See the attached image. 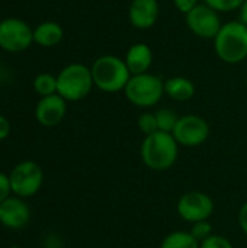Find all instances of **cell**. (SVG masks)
<instances>
[{
	"instance_id": "obj_20",
	"label": "cell",
	"mask_w": 247,
	"mask_h": 248,
	"mask_svg": "<svg viewBox=\"0 0 247 248\" xmlns=\"http://www.w3.org/2000/svg\"><path fill=\"white\" fill-rule=\"evenodd\" d=\"M243 1L245 0H204V3L215 12H233L236 9H240Z\"/></svg>"
},
{
	"instance_id": "obj_28",
	"label": "cell",
	"mask_w": 247,
	"mask_h": 248,
	"mask_svg": "<svg viewBox=\"0 0 247 248\" xmlns=\"http://www.w3.org/2000/svg\"><path fill=\"white\" fill-rule=\"evenodd\" d=\"M239 20L242 23H245L247 26V0L243 1V4L240 6V15H239Z\"/></svg>"
},
{
	"instance_id": "obj_5",
	"label": "cell",
	"mask_w": 247,
	"mask_h": 248,
	"mask_svg": "<svg viewBox=\"0 0 247 248\" xmlns=\"http://www.w3.org/2000/svg\"><path fill=\"white\" fill-rule=\"evenodd\" d=\"M125 97L138 108H150L160 102L165 94V81L150 73L131 76L125 89Z\"/></svg>"
},
{
	"instance_id": "obj_2",
	"label": "cell",
	"mask_w": 247,
	"mask_h": 248,
	"mask_svg": "<svg viewBox=\"0 0 247 248\" xmlns=\"http://www.w3.org/2000/svg\"><path fill=\"white\" fill-rule=\"evenodd\" d=\"M217 57L227 64H237L247 58V26L237 22H227L214 38Z\"/></svg>"
},
{
	"instance_id": "obj_29",
	"label": "cell",
	"mask_w": 247,
	"mask_h": 248,
	"mask_svg": "<svg viewBox=\"0 0 247 248\" xmlns=\"http://www.w3.org/2000/svg\"><path fill=\"white\" fill-rule=\"evenodd\" d=\"M12 248H19V247H12Z\"/></svg>"
},
{
	"instance_id": "obj_24",
	"label": "cell",
	"mask_w": 247,
	"mask_h": 248,
	"mask_svg": "<svg viewBox=\"0 0 247 248\" xmlns=\"http://www.w3.org/2000/svg\"><path fill=\"white\" fill-rule=\"evenodd\" d=\"M10 192H12L10 179L4 173H0V203L4 202L6 199H9Z\"/></svg>"
},
{
	"instance_id": "obj_4",
	"label": "cell",
	"mask_w": 247,
	"mask_h": 248,
	"mask_svg": "<svg viewBox=\"0 0 247 248\" xmlns=\"http://www.w3.org/2000/svg\"><path fill=\"white\" fill-rule=\"evenodd\" d=\"M93 86L90 68L80 62L66 65L57 76V93L67 102L84 99Z\"/></svg>"
},
{
	"instance_id": "obj_16",
	"label": "cell",
	"mask_w": 247,
	"mask_h": 248,
	"mask_svg": "<svg viewBox=\"0 0 247 248\" xmlns=\"http://www.w3.org/2000/svg\"><path fill=\"white\" fill-rule=\"evenodd\" d=\"M165 93L176 102H186L194 97L195 86L186 77H170L165 81Z\"/></svg>"
},
{
	"instance_id": "obj_11",
	"label": "cell",
	"mask_w": 247,
	"mask_h": 248,
	"mask_svg": "<svg viewBox=\"0 0 247 248\" xmlns=\"http://www.w3.org/2000/svg\"><path fill=\"white\" fill-rule=\"evenodd\" d=\"M67 100L63 99L58 93L41 97L35 109V118L42 126H55L58 125L67 112Z\"/></svg>"
},
{
	"instance_id": "obj_19",
	"label": "cell",
	"mask_w": 247,
	"mask_h": 248,
	"mask_svg": "<svg viewBox=\"0 0 247 248\" xmlns=\"http://www.w3.org/2000/svg\"><path fill=\"white\" fill-rule=\"evenodd\" d=\"M156 119H157V128H159V131L172 134V131H173V128H175L179 116L172 109H160V110L156 112Z\"/></svg>"
},
{
	"instance_id": "obj_6",
	"label": "cell",
	"mask_w": 247,
	"mask_h": 248,
	"mask_svg": "<svg viewBox=\"0 0 247 248\" xmlns=\"http://www.w3.org/2000/svg\"><path fill=\"white\" fill-rule=\"evenodd\" d=\"M33 42V29L19 17L0 20V48L7 52H22Z\"/></svg>"
},
{
	"instance_id": "obj_23",
	"label": "cell",
	"mask_w": 247,
	"mask_h": 248,
	"mask_svg": "<svg viewBox=\"0 0 247 248\" xmlns=\"http://www.w3.org/2000/svg\"><path fill=\"white\" fill-rule=\"evenodd\" d=\"M199 248H233L231 243L226 238V237H221V235H211L208 237L207 240H204L201 243Z\"/></svg>"
},
{
	"instance_id": "obj_13",
	"label": "cell",
	"mask_w": 247,
	"mask_h": 248,
	"mask_svg": "<svg viewBox=\"0 0 247 248\" xmlns=\"http://www.w3.org/2000/svg\"><path fill=\"white\" fill-rule=\"evenodd\" d=\"M130 22L137 29L151 28L159 17L157 0H132L128 10Z\"/></svg>"
},
{
	"instance_id": "obj_21",
	"label": "cell",
	"mask_w": 247,
	"mask_h": 248,
	"mask_svg": "<svg viewBox=\"0 0 247 248\" xmlns=\"http://www.w3.org/2000/svg\"><path fill=\"white\" fill-rule=\"evenodd\" d=\"M138 128L141 129V132L147 135L150 134H154L156 131H159L157 128V119H156V113H143L140 118H138Z\"/></svg>"
},
{
	"instance_id": "obj_15",
	"label": "cell",
	"mask_w": 247,
	"mask_h": 248,
	"mask_svg": "<svg viewBox=\"0 0 247 248\" xmlns=\"http://www.w3.org/2000/svg\"><path fill=\"white\" fill-rule=\"evenodd\" d=\"M64 36L63 28L52 20H45L33 29V42L44 48L55 46Z\"/></svg>"
},
{
	"instance_id": "obj_9",
	"label": "cell",
	"mask_w": 247,
	"mask_h": 248,
	"mask_svg": "<svg viewBox=\"0 0 247 248\" xmlns=\"http://www.w3.org/2000/svg\"><path fill=\"white\" fill-rule=\"evenodd\" d=\"M186 25L192 33L204 39H214L223 26L218 12L205 3H199L186 15Z\"/></svg>"
},
{
	"instance_id": "obj_26",
	"label": "cell",
	"mask_w": 247,
	"mask_h": 248,
	"mask_svg": "<svg viewBox=\"0 0 247 248\" xmlns=\"http://www.w3.org/2000/svg\"><path fill=\"white\" fill-rule=\"evenodd\" d=\"M9 134H10V124L3 115H0V141L7 138Z\"/></svg>"
},
{
	"instance_id": "obj_10",
	"label": "cell",
	"mask_w": 247,
	"mask_h": 248,
	"mask_svg": "<svg viewBox=\"0 0 247 248\" xmlns=\"http://www.w3.org/2000/svg\"><path fill=\"white\" fill-rule=\"evenodd\" d=\"M214 212L213 199L202 192L194 190L185 193L178 202V214L182 219L188 222H199L207 221Z\"/></svg>"
},
{
	"instance_id": "obj_7",
	"label": "cell",
	"mask_w": 247,
	"mask_h": 248,
	"mask_svg": "<svg viewBox=\"0 0 247 248\" xmlns=\"http://www.w3.org/2000/svg\"><path fill=\"white\" fill-rule=\"evenodd\" d=\"M9 179L12 192L17 198H29L41 189L44 182V173L36 163L23 161L12 170Z\"/></svg>"
},
{
	"instance_id": "obj_12",
	"label": "cell",
	"mask_w": 247,
	"mask_h": 248,
	"mask_svg": "<svg viewBox=\"0 0 247 248\" xmlns=\"http://www.w3.org/2000/svg\"><path fill=\"white\" fill-rule=\"evenodd\" d=\"M29 206L20 198H9L0 203V222L7 228H23L29 222Z\"/></svg>"
},
{
	"instance_id": "obj_25",
	"label": "cell",
	"mask_w": 247,
	"mask_h": 248,
	"mask_svg": "<svg viewBox=\"0 0 247 248\" xmlns=\"http://www.w3.org/2000/svg\"><path fill=\"white\" fill-rule=\"evenodd\" d=\"M173 3L178 7V10L185 15H188L194 7H197L199 4L198 0H173Z\"/></svg>"
},
{
	"instance_id": "obj_27",
	"label": "cell",
	"mask_w": 247,
	"mask_h": 248,
	"mask_svg": "<svg viewBox=\"0 0 247 248\" xmlns=\"http://www.w3.org/2000/svg\"><path fill=\"white\" fill-rule=\"evenodd\" d=\"M239 224H240V228L243 230V232L247 235V202L240 208V212H239Z\"/></svg>"
},
{
	"instance_id": "obj_1",
	"label": "cell",
	"mask_w": 247,
	"mask_h": 248,
	"mask_svg": "<svg viewBox=\"0 0 247 248\" xmlns=\"http://www.w3.org/2000/svg\"><path fill=\"white\" fill-rule=\"evenodd\" d=\"M178 142L172 134L156 131L146 137L141 144V158L144 164L156 171L170 169L178 160Z\"/></svg>"
},
{
	"instance_id": "obj_3",
	"label": "cell",
	"mask_w": 247,
	"mask_h": 248,
	"mask_svg": "<svg viewBox=\"0 0 247 248\" xmlns=\"http://www.w3.org/2000/svg\"><path fill=\"white\" fill-rule=\"evenodd\" d=\"M93 84L106 93H116L124 90L131 73L124 60L115 55H102L90 67Z\"/></svg>"
},
{
	"instance_id": "obj_8",
	"label": "cell",
	"mask_w": 247,
	"mask_h": 248,
	"mask_svg": "<svg viewBox=\"0 0 247 248\" xmlns=\"http://www.w3.org/2000/svg\"><path fill=\"white\" fill-rule=\"evenodd\" d=\"M172 135L179 145L198 147L208 140L210 125L204 118H201L198 115L179 116V119L172 131Z\"/></svg>"
},
{
	"instance_id": "obj_18",
	"label": "cell",
	"mask_w": 247,
	"mask_h": 248,
	"mask_svg": "<svg viewBox=\"0 0 247 248\" xmlns=\"http://www.w3.org/2000/svg\"><path fill=\"white\" fill-rule=\"evenodd\" d=\"M33 89L42 97L55 94L57 93V77H54L49 73H41L33 80Z\"/></svg>"
},
{
	"instance_id": "obj_22",
	"label": "cell",
	"mask_w": 247,
	"mask_h": 248,
	"mask_svg": "<svg viewBox=\"0 0 247 248\" xmlns=\"http://www.w3.org/2000/svg\"><path fill=\"white\" fill-rule=\"evenodd\" d=\"M191 234L198 240V241H204L207 240L208 237L213 235V227L210 222L207 221H199V222H195L192 225V230H191Z\"/></svg>"
},
{
	"instance_id": "obj_17",
	"label": "cell",
	"mask_w": 247,
	"mask_h": 248,
	"mask_svg": "<svg viewBox=\"0 0 247 248\" xmlns=\"http://www.w3.org/2000/svg\"><path fill=\"white\" fill-rule=\"evenodd\" d=\"M199 241L191 232L176 231L163 240L160 248H199Z\"/></svg>"
},
{
	"instance_id": "obj_14",
	"label": "cell",
	"mask_w": 247,
	"mask_h": 248,
	"mask_svg": "<svg viewBox=\"0 0 247 248\" xmlns=\"http://www.w3.org/2000/svg\"><path fill=\"white\" fill-rule=\"evenodd\" d=\"M125 64L131 73V76L144 74L148 71V68L153 64V51L147 44H134L127 55H125Z\"/></svg>"
}]
</instances>
